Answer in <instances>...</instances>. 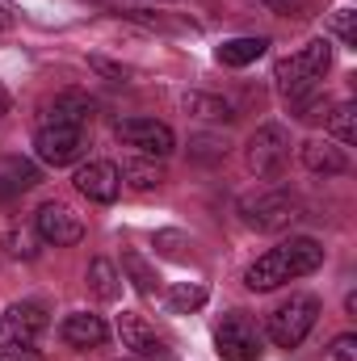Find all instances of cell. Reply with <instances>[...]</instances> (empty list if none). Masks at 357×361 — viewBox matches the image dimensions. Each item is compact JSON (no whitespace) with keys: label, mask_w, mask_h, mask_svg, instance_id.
Masks as SVG:
<instances>
[{"label":"cell","mask_w":357,"mask_h":361,"mask_svg":"<svg viewBox=\"0 0 357 361\" xmlns=\"http://www.w3.org/2000/svg\"><path fill=\"white\" fill-rule=\"evenodd\" d=\"M89 139H85V126H68V122H42L34 130V156L51 169H63V164H76L85 156Z\"/></svg>","instance_id":"277c9868"},{"label":"cell","mask_w":357,"mask_h":361,"mask_svg":"<svg viewBox=\"0 0 357 361\" xmlns=\"http://www.w3.org/2000/svg\"><path fill=\"white\" fill-rule=\"evenodd\" d=\"M214 349L223 361H257L265 353V341H261V328L244 311H227L214 328Z\"/></svg>","instance_id":"5b68a950"},{"label":"cell","mask_w":357,"mask_h":361,"mask_svg":"<svg viewBox=\"0 0 357 361\" xmlns=\"http://www.w3.org/2000/svg\"><path fill=\"white\" fill-rule=\"evenodd\" d=\"M8 105H13V97H8V89H4V85H0V118H4V114H8Z\"/></svg>","instance_id":"1f68e13d"},{"label":"cell","mask_w":357,"mask_h":361,"mask_svg":"<svg viewBox=\"0 0 357 361\" xmlns=\"http://www.w3.org/2000/svg\"><path fill=\"white\" fill-rule=\"evenodd\" d=\"M298 160H303L307 173H320V177H341V173H349V156H345L337 143H328V139H307V143L298 147Z\"/></svg>","instance_id":"4fadbf2b"},{"label":"cell","mask_w":357,"mask_h":361,"mask_svg":"<svg viewBox=\"0 0 357 361\" xmlns=\"http://www.w3.org/2000/svg\"><path fill=\"white\" fill-rule=\"evenodd\" d=\"M320 265H324V244L311 240V235H294V240H282L277 248H269L265 257H257L244 269V286L253 294H269L286 281H298V277L315 273Z\"/></svg>","instance_id":"6da1fadb"},{"label":"cell","mask_w":357,"mask_h":361,"mask_svg":"<svg viewBox=\"0 0 357 361\" xmlns=\"http://www.w3.org/2000/svg\"><path fill=\"white\" fill-rule=\"evenodd\" d=\"M114 135H118L126 147H135L139 156H152V160H164V156H173V147H177L173 126H169V122H156V118H122V122L114 126Z\"/></svg>","instance_id":"8992f818"},{"label":"cell","mask_w":357,"mask_h":361,"mask_svg":"<svg viewBox=\"0 0 357 361\" xmlns=\"http://www.w3.org/2000/svg\"><path fill=\"white\" fill-rule=\"evenodd\" d=\"M332 30H337V38H341V42H349V47H353V13H341V17L332 21Z\"/></svg>","instance_id":"83f0119b"},{"label":"cell","mask_w":357,"mask_h":361,"mask_svg":"<svg viewBox=\"0 0 357 361\" xmlns=\"http://www.w3.org/2000/svg\"><path fill=\"white\" fill-rule=\"evenodd\" d=\"M315 319H320V298L315 294H290L286 302H277L269 311L265 332L277 349H298L307 341V332L315 328Z\"/></svg>","instance_id":"3957f363"},{"label":"cell","mask_w":357,"mask_h":361,"mask_svg":"<svg viewBox=\"0 0 357 361\" xmlns=\"http://www.w3.org/2000/svg\"><path fill=\"white\" fill-rule=\"evenodd\" d=\"M240 210H244V223L257 227V231H282L298 219V202L286 189H265L257 197H244Z\"/></svg>","instance_id":"52a82bcc"},{"label":"cell","mask_w":357,"mask_h":361,"mask_svg":"<svg viewBox=\"0 0 357 361\" xmlns=\"http://www.w3.org/2000/svg\"><path fill=\"white\" fill-rule=\"evenodd\" d=\"M105 336H109V328L92 311H76L59 324V341L72 345V349H97V345H105Z\"/></svg>","instance_id":"5bb4252c"},{"label":"cell","mask_w":357,"mask_h":361,"mask_svg":"<svg viewBox=\"0 0 357 361\" xmlns=\"http://www.w3.org/2000/svg\"><path fill=\"white\" fill-rule=\"evenodd\" d=\"M122 269H126L131 277H135L139 294H147V298L156 294V273H152L147 265H143V257H139V252H126V257H122Z\"/></svg>","instance_id":"603a6c76"},{"label":"cell","mask_w":357,"mask_h":361,"mask_svg":"<svg viewBox=\"0 0 357 361\" xmlns=\"http://www.w3.org/2000/svg\"><path fill=\"white\" fill-rule=\"evenodd\" d=\"M92 68H97V72H105V76H114V80H122V76H126L122 68H114V63H105V59H92Z\"/></svg>","instance_id":"f546056e"},{"label":"cell","mask_w":357,"mask_h":361,"mask_svg":"<svg viewBox=\"0 0 357 361\" xmlns=\"http://www.w3.org/2000/svg\"><path fill=\"white\" fill-rule=\"evenodd\" d=\"M0 361H47L34 345H13V341H4L0 345Z\"/></svg>","instance_id":"d4e9b609"},{"label":"cell","mask_w":357,"mask_h":361,"mask_svg":"<svg viewBox=\"0 0 357 361\" xmlns=\"http://www.w3.org/2000/svg\"><path fill=\"white\" fill-rule=\"evenodd\" d=\"M38 180H42V173H38V164H34V160L4 156V160H0V202L21 197V193H25V189H34Z\"/></svg>","instance_id":"9a60e30c"},{"label":"cell","mask_w":357,"mask_h":361,"mask_svg":"<svg viewBox=\"0 0 357 361\" xmlns=\"http://www.w3.org/2000/svg\"><path fill=\"white\" fill-rule=\"evenodd\" d=\"M47 328H51V315L42 302H13L0 319V336L13 345H34Z\"/></svg>","instance_id":"8fae6325"},{"label":"cell","mask_w":357,"mask_h":361,"mask_svg":"<svg viewBox=\"0 0 357 361\" xmlns=\"http://www.w3.org/2000/svg\"><path fill=\"white\" fill-rule=\"evenodd\" d=\"M286 160H290V135H286L282 126H261V130L248 139V169H253L257 177L273 180L286 169Z\"/></svg>","instance_id":"30bf717a"},{"label":"cell","mask_w":357,"mask_h":361,"mask_svg":"<svg viewBox=\"0 0 357 361\" xmlns=\"http://www.w3.org/2000/svg\"><path fill=\"white\" fill-rule=\"evenodd\" d=\"M206 302V286H198V281H177L173 290H169V311L173 315H189V311H198Z\"/></svg>","instance_id":"44dd1931"},{"label":"cell","mask_w":357,"mask_h":361,"mask_svg":"<svg viewBox=\"0 0 357 361\" xmlns=\"http://www.w3.org/2000/svg\"><path fill=\"white\" fill-rule=\"evenodd\" d=\"M328 135H337L341 143H357V105L353 101H341L328 114Z\"/></svg>","instance_id":"7402d4cb"},{"label":"cell","mask_w":357,"mask_h":361,"mask_svg":"<svg viewBox=\"0 0 357 361\" xmlns=\"http://www.w3.org/2000/svg\"><path fill=\"white\" fill-rule=\"evenodd\" d=\"M265 4L282 17H311L320 8V0H265Z\"/></svg>","instance_id":"cb8c5ba5"},{"label":"cell","mask_w":357,"mask_h":361,"mask_svg":"<svg viewBox=\"0 0 357 361\" xmlns=\"http://www.w3.org/2000/svg\"><path fill=\"white\" fill-rule=\"evenodd\" d=\"M118 180H122V185H131L135 193H152V189H160V185H164V169H160L152 156H131V160H122Z\"/></svg>","instance_id":"2e32d148"},{"label":"cell","mask_w":357,"mask_h":361,"mask_svg":"<svg viewBox=\"0 0 357 361\" xmlns=\"http://www.w3.org/2000/svg\"><path fill=\"white\" fill-rule=\"evenodd\" d=\"M265 51H269V38H231V42L219 47V63H223V68H248V63H257Z\"/></svg>","instance_id":"ac0fdd59"},{"label":"cell","mask_w":357,"mask_h":361,"mask_svg":"<svg viewBox=\"0 0 357 361\" xmlns=\"http://www.w3.org/2000/svg\"><path fill=\"white\" fill-rule=\"evenodd\" d=\"M92 118V101L85 92H59L51 105H47V118L42 122H68V126H85Z\"/></svg>","instance_id":"e0dca14e"},{"label":"cell","mask_w":357,"mask_h":361,"mask_svg":"<svg viewBox=\"0 0 357 361\" xmlns=\"http://www.w3.org/2000/svg\"><path fill=\"white\" fill-rule=\"evenodd\" d=\"M0 30H13V8L8 4H0Z\"/></svg>","instance_id":"4dcf8cb0"},{"label":"cell","mask_w":357,"mask_h":361,"mask_svg":"<svg viewBox=\"0 0 357 361\" xmlns=\"http://www.w3.org/2000/svg\"><path fill=\"white\" fill-rule=\"evenodd\" d=\"M328 68H332V42H328V38H315V42H307L303 51H294L290 59H282V63L273 68L277 92H282L290 105H298L303 97L320 92V80L328 76Z\"/></svg>","instance_id":"7a4b0ae2"},{"label":"cell","mask_w":357,"mask_h":361,"mask_svg":"<svg viewBox=\"0 0 357 361\" xmlns=\"http://www.w3.org/2000/svg\"><path fill=\"white\" fill-rule=\"evenodd\" d=\"M185 109L193 118H206V122H236V105L223 101V97H214V92H189Z\"/></svg>","instance_id":"d6986e66"},{"label":"cell","mask_w":357,"mask_h":361,"mask_svg":"<svg viewBox=\"0 0 357 361\" xmlns=\"http://www.w3.org/2000/svg\"><path fill=\"white\" fill-rule=\"evenodd\" d=\"M34 235L42 244H55V248H72L85 240V223L80 214H72L63 202H42L34 210Z\"/></svg>","instance_id":"ba28073f"},{"label":"cell","mask_w":357,"mask_h":361,"mask_svg":"<svg viewBox=\"0 0 357 361\" xmlns=\"http://www.w3.org/2000/svg\"><path fill=\"white\" fill-rule=\"evenodd\" d=\"M4 244H8V252H13V257H25V261L34 257L30 240H25V235H17V231H8V235H4Z\"/></svg>","instance_id":"4316f807"},{"label":"cell","mask_w":357,"mask_h":361,"mask_svg":"<svg viewBox=\"0 0 357 361\" xmlns=\"http://www.w3.org/2000/svg\"><path fill=\"white\" fill-rule=\"evenodd\" d=\"M118 336H122V349H131L139 361H173L169 341L135 311H122L118 315Z\"/></svg>","instance_id":"9c48e42d"},{"label":"cell","mask_w":357,"mask_h":361,"mask_svg":"<svg viewBox=\"0 0 357 361\" xmlns=\"http://www.w3.org/2000/svg\"><path fill=\"white\" fill-rule=\"evenodd\" d=\"M193 147H198V156H202V160H219V156L227 152V147H223V143H214V139H193Z\"/></svg>","instance_id":"f1b7e54d"},{"label":"cell","mask_w":357,"mask_h":361,"mask_svg":"<svg viewBox=\"0 0 357 361\" xmlns=\"http://www.w3.org/2000/svg\"><path fill=\"white\" fill-rule=\"evenodd\" d=\"M89 286H92V294H97L101 302H114V298L122 294V277H118V269H114V261L97 257V261L89 265Z\"/></svg>","instance_id":"ffe728a7"},{"label":"cell","mask_w":357,"mask_h":361,"mask_svg":"<svg viewBox=\"0 0 357 361\" xmlns=\"http://www.w3.org/2000/svg\"><path fill=\"white\" fill-rule=\"evenodd\" d=\"M332 361H357V336L353 332H345V336L332 341Z\"/></svg>","instance_id":"484cf974"},{"label":"cell","mask_w":357,"mask_h":361,"mask_svg":"<svg viewBox=\"0 0 357 361\" xmlns=\"http://www.w3.org/2000/svg\"><path fill=\"white\" fill-rule=\"evenodd\" d=\"M76 189L97 202V206H109V202H118V193H122V180H118V164H109V160H89V164H80L76 169Z\"/></svg>","instance_id":"7c38bea8"}]
</instances>
